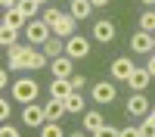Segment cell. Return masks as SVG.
Masks as SVG:
<instances>
[{"mask_svg":"<svg viewBox=\"0 0 155 137\" xmlns=\"http://www.w3.org/2000/svg\"><path fill=\"white\" fill-rule=\"evenodd\" d=\"M25 37L37 47V44H47L50 37H53V25H50L47 19H28V25H25Z\"/></svg>","mask_w":155,"mask_h":137,"instance_id":"obj_1","label":"cell"},{"mask_svg":"<svg viewBox=\"0 0 155 137\" xmlns=\"http://www.w3.org/2000/svg\"><path fill=\"white\" fill-rule=\"evenodd\" d=\"M37 91H41V87H37V81L34 78H19L16 84H12V100H16V103H34L37 100Z\"/></svg>","mask_w":155,"mask_h":137,"instance_id":"obj_2","label":"cell"},{"mask_svg":"<svg viewBox=\"0 0 155 137\" xmlns=\"http://www.w3.org/2000/svg\"><path fill=\"white\" fill-rule=\"evenodd\" d=\"M90 97H93V103L109 106V103H115V97H118V87H115L112 81H96L93 87H90Z\"/></svg>","mask_w":155,"mask_h":137,"instance_id":"obj_3","label":"cell"},{"mask_svg":"<svg viewBox=\"0 0 155 137\" xmlns=\"http://www.w3.org/2000/svg\"><path fill=\"white\" fill-rule=\"evenodd\" d=\"M65 53H68L71 59H87V56H90V41H87L84 34L65 37Z\"/></svg>","mask_w":155,"mask_h":137,"instance_id":"obj_4","label":"cell"},{"mask_svg":"<svg viewBox=\"0 0 155 137\" xmlns=\"http://www.w3.org/2000/svg\"><path fill=\"white\" fill-rule=\"evenodd\" d=\"M22 122L28 125V128H41V125L47 122V109L37 103V100H34V103H25V109H22Z\"/></svg>","mask_w":155,"mask_h":137,"instance_id":"obj_5","label":"cell"},{"mask_svg":"<svg viewBox=\"0 0 155 137\" xmlns=\"http://www.w3.org/2000/svg\"><path fill=\"white\" fill-rule=\"evenodd\" d=\"M6 50H9L6 62H9V69H12V72L28 69V47H25V44H12V47H6Z\"/></svg>","mask_w":155,"mask_h":137,"instance_id":"obj_6","label":"cell"},{"mask_svg":"<svg viewBox=\"0 0 155 137\" xmlns=\"http://www.w3.org/2000/svg\"><path fill=\"white\" fill-rule=\"evenodd\" d=\"M134 69H137V62L127 59V56L112 59V78H115V81H124V84H127V78L134 75Z\"/></svg>","mask_w":155,"mask_h":137,"instance_id":"obj_7","label":"cell"},{"mask_svg":"<svg viewBox=\"0 0 155 137\" xmlns=\"http://www.w3.org/2000/svg\"><path fill=\"white\" fill-rule=\"evenodd\" d=\"M130 50H134V53H152V50H155V34L140 28V31L130 37Z\"/></svg>","mask_w":155,"mask_h":137,"instance_id":"obj_8","label":"cell"},{"mask_svg":"<svg viewBox=\"0 0 155 137\" xmlns=\"http://www.w3.org/2000/svg\"><path fill=\"white\" fill-rule=\"evenodd\" d=\"M50 69H53L56 78H71V75H74V59H71L68 53H62V56H56V59H50Z\"/></svg>","mask_w":155,"mask_h":137,"instance_id":"obj_9","label":"cell"},{"mask_svg":"<svg viewBox=\"0 0 155 137\" xmlns=\"http://www.w3.org/2000/svg\"><path fill=\"white\" fill-rule=\"evenodd\" d=\"M74 25H78V19L71 16V12H62V16L53 22V34H59V37H71V34H74Z\"/></svg>","mask_w":155,"mask_h":137,"instance_id":"obj_10","label":"cell"},{"mask_svg":"<svg viewBox=\"0 0 155 137\" xmlns=\"http://www.w3.org/2000/svg\"><path fill=\"white\" fill-rule=\"evenodd\" d=\"M102 128H106V118H102L99 109L84 112V131H87V134H102Z\"/></svg>","mask_w":155,"mask_h":137,"instance_id":"obj_11","label":"cell"},{"mask_svg":"<svg viewBox=\"0 0 155 137\" xmlns=\"http://www.w3.org/2000/svg\"><path fill=\"white\" fill-rule=\"evenodd\" d=\"M149 109H152V106H149V100L143 97V91H134V97L127 100V112H130V115H137V118H140V115H146Z\"/></svg>","mask_w":155,"mask_h":137,"instance_id":"obj_12","label":"cell"},{"mask_svg":"<svg viewBox=\"0 0 155 137\" xmlns=\"http://www.w3.org/2000/svg\"><path fill=\"white\" fill-rule=\"evenodd\" d=\"M149 81H152L149 69H134V75L127 78V87H130V91H146V87H149Z\"/></svg>","mask_w":155,"mask_h":137,"instance_id":"obj_13","label":"cell"},{"mask_svg":"<svg viewBox=\"0 0 155 137\" xmlns=\"http://www.w3.org/2000/svg\"><path fill=\"white\" fill-rule=\"evenodd\" d=\"M3 25H9V28H25V25H28V16H25L19 6H12V9L3 12Z\"/></svg>","mask_w":155,"mask_h":137,"instance_id":"obj_14","label":"cell"},{"mask_svg":"<svg viewBox=\"0 0 155 137\" xmlns=\"http://www.w3.org/2000/svg\"><path fill=\"white\" fill-rule=\"evenodd\" d=\"M93 37H96L99 44L115 41V25H112V22H106V19H102V22H96V25H93Z\"/></svg>","mask_w":155,"mask_h":137,"instance_id":"obj_15","label":"cell"},{"mask_svg":"<svg viewBox=\"0 0 155 137\" xmlns=\"http://www.w3.org/2000/svg\"><path fill=\"white\" fill-rule=\"evenodd\" d=\"M47 59H50V56L44 53V50H37L34 44H28V69H31V72H41V69L47 66Z\"/></svg>","mask_w":155,"mask_h":137,"instance_id":"obj_16","label":"cell"},{"mask_svg":"<svg viewBox=\"0 0 155 137\" xmlns=\"http://www.w3.org/2000/svg\"><path fill=\"white\" fill-rule=\"evenodd\" d=\"M71 91H74V87H71V78H56L53 84H50V97H56V100H65Z\"/></svg>","mask_w":155,"mask_h":137,"instance_id":"obj_17","label":"cell"},{"mask_svg":"<svg viewBox=\"0 0 155 137\" xmlns=\"http://www.w3.org/2000/svg\"><path fill=\"white\" fill-rule=\"evenodd\" d=\"M44 53L50 56V59H56V56H62L65 53V37H59V34H53L50 41L44 44Z\"/></svg>","mask_w":155,"mask_h":137,"instance_id":"obj_18","label":"cell"},{"mask_svg":"<svg viewBox=\"0 0 155 137\" xmlns=\"http://www.w3.org/2000/svg\"><path fill=\"white\" fill-rule=\"evenodd\" d=\"M93 9H96V6L90 3V0H71V3H68V12H71L74 19H87Z\"/></svg>","mask_w":155,"mask_h":137,"instance_id":"obj_19","label":"cell"},{"mask_svg":"<svg viewBox=\"0 0 155 137\" xmlns=\"http://www.w3.org/2000/svg\"><path fill=\"white\" fill-rule=\"evenodd\" d=\"M44 109H47V118H50V122H59V118L68 112V109H65V100H56V97L50 100V103H47Z\"/></svg>","mask_w":155,"mask_h":137,"instance_id":"obj_20","label":"cell"},{"mask_svg":"<svg viewBox=\"0 0 155 137\" xmlns=\"http://www.w3.org/2000/svg\"><path fill=\"white\" fill-rule=\"evenodd\" d=\"M65 109L71 112V115H84V97H81V91H71L65 97Z\"/></svg>","mask_w":155,"mask_h":137,"instance_id":"obj_21","label":"cell"},{"mask_svg":"<svg viewBox=\"0 0 155 137\" xmlns=\"http://www.w3.org/2000/svg\"><path fill=\"white\" fill-rule=\"evenodd\" d=\"M16 37H19V28H9V25L0 28V44H3V47H12V44H16Z\"/></svg>","mask_w":155,"mask_h":137,"instance_id":"obj_22","label":"cell"},{"mask_svg":"<svg viewBox=\"0 0 155 137\" xmlns=\"http://www.w3.org/2000/svg\"><path fill=\"white\" fill-rule=\"evenodd\" d=\"M140 137H155V115H143V125H140Z\"/></svg>","mask_w":155,"mask_h":137,"instance_id":"obj_23","label":"cell"},{"mask_svg":"<svg viewBox=\"0 0 155 137\" xmlns=\"http://www.w3.org/2000/svg\"><path fill=\"white\" fill-rule=\"evenodd\" d=\"M16 6H19V9H22L28 19H34V16H37V6H44V3H37V0H19Z\"/></svg>","mask_w":155,"mask_h":137,"instance_id":"obj_24","label":"cell"},{"mask_svg":"<svg viewBox=\"0 0 155 137\" xmlns=\"http://www.w3.org/2000/svg\"><path fill=\"white\" fill-rule=\"evenodd\" d=\"M140 28H143V31H152V34H155V9H146L143 16H140Z\"/></svg>","mask_w":155,"mask_h":137,"instance_id":"obj_25","label":"cell"},{"mask_svg":"<svg viewBox=\"0 0 155 137\" xmlns=\"http://www.w3.org/2000/svg\"><path fill=\"white\" fill-rule=\"evenodd\" d=\"M41 134H44V137H59L62 128H59V122H50V118H47V122L41 125Z\"/></svg>","mask_w":155,"mask_h":137,"instance_id":"obj_26","label":"cell"},{"mask_svg":"<svg viewBox=\"0 0 155 137\" xmlns=\"http://www.w3.org/2000/svg\"><path fill=\"white\" fill-rule=\"evenodd\" d=\"M9 112H12L9 100H0V118H3V122H9Z\"/></svg>","mask_w":155,"mask_h":137,"instance_id":"obj_27","label":"cell"},{"mask_svg":"<svg viewBox=\"0 0 155 137\" xmlns=\"http://www.w3.org/2000/svg\"><path fill=\"white\" fill-rule=\"evenodd\" d=\"M59 16H62V9H44V16H41V19H47L50 25H53V22H56Z\"/></svg>","mask_w":155,"mask_h":137,"instance_id":"obj_28","label":"cell"},{"mask_svg":"<svg viewBox=\"0 0 155 137\" xmlns=\"http://www.w3.org/2000/svg\"><path fill=\"white\" fill-rule=\"evenodd\" d=\"M84 84H87V78H84V75H78V72H74V75H71V87H74V91H81Z\"/></svg>","mask_w":155,"mask_h":137,"instance_id":"obj_29","label":"cell"},{"mask_svg":"<svg viewBox=\"0 0 155 137\" xmlns=\"http://www.w3.org/2000/svg\"><path fill=\"white\" fill-rule=\"evenodd\" d=\"M0 134H3V137H19V131L12 128L9 122H3V128H0Z\"/></svg>","mask_w":155,"mask_h":137,"instance_id":"obj_30","label":"cell"},{"mask_svg":"<svg viewBox=\"0 0 155 137\" xmlns=\"http://www.w3.org/2000/svg\"><path fill=\"white\" fill-rule=\"evenodd\" d=\"M121 134L124 137H140V128H137V125H127V128H121Z\"/></svg>","mask_w":155,"mask_h":137,"instance_id":"obj_31","label":"cell"},{"mask_svg":"<svg viewBox=\"0 0 155 137\" xmlns=\"http://www.w3.org/2000/svg\"><path fill=\"white\" fill-rule=\"evenodd\" d=\"M146 69H149V75H152V78H155V50H152V53H149V62H146Z\"/></svg>","mask_w":155,"mask_h":137,"instance_id":"obj_32","label":"cell"},{"mask_svg":"<svg viewBox=\"0 0 155 137\" xmlns=\"http://www.w3.org/2000/svg\"><path fill=\"white\" fill-rule=\"evenodd\" d=\"M0 84H3V87L9 84V69H0Z\"/></svg>","mask_w":155,"mask_h":137,"instance_id":"obj_33","label":"cell"},{"mask_svg":"<svg viewBox=\"0 0 155 137\" xmlns=\"http://www.w3.org/2000/svg\"><path fill=\"white\" fill-rule=\"evenodd\" d=\"M16 3H19V0H0V6H3V9H12Z\"/></svg>","mask_w":155,"mask_h":137,"instance_id":"obj_34","label":"cell"},{"mask_svg":"<svg viewBox=\"0 0 155 137\" xmlns=\"http://www.w3.org/2000/svg\"><path fill=\"white\" fill-rule=\"evenodd\" d=\"M90 3H93V6L99 9V6H106V3H109V0H90Z\"/></svg>","mask_w":155,"mask_h":137,"instance_id":"obj_35","label":"cell"},{"mask_svg":"<svg viewBox=\"0 0 155 137\" xmlns=\"http://www.w3.org/2000/svg\"><path fill=\"white\" fill-rule=\"evenodd\" d=\"M140 3H146V6H155V0H140Z\"/></svg>","mask_w":155,"mask_h":137,"instance_id":"obj_36","label":"cell"},{"mask_svg":"<svg viewBox=\"0 0 155 137\" xmlns=\"http://www.w3.org/2000/svg\"><path fill=\"white\" fill-rule=\"evenodd\" d=\"M37 3H47V0H37Z\"/></svg>","mask_w":155,"mask_h":137,"instance_id":"obj_37","label":"cell"},{"mask_svg":"<svg viewBox=\"0 0 155 137\" xmlns=\"http://www.w3.org/2000/svg\"><path fill=\"white\" fill-rule=\"evenodd\" d=\"M152 115H155V106H152Z\"/></svg>","mask_w":155,"mask_h":137,"instance_id":"obj_38","label":"cell"}]
</instances>
